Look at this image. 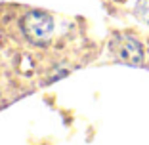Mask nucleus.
Wrapping results in <instances>:
<instances>
[{
  "label": "nucleus",
  "instance_id": "1",
  "mask_svg": "<svg viewBox=\"0 0 149 145\" xmlns=\"http://www.w3.org/2000/svg\"><path fill=\"white\" fill-rule=\"evenodd\" d=\"M54 29H56L54 17L46 12H40V10L29 12L21 21L23 35L33 44H44V42H48L54 35Z\"/></svg>",
  "mask_w": 149,
  "mask_h": 145
},
{
  "label": "nucleus",
  "instance_id": "2",
  "mask_svg": "<svg viewBox=\"0 0 149 145\" xmlns=\"http://www.w3.org/2000/svg\"><path fill=\"white\" fill-rule=\"evenodd\" d=\"M111 50L120 61L130 63V65H138L143 59V48L132 36H115L111 42Z\"/></svg>",
  "mask_w": 149,
  "mask_h": 145
},
{
  "label": "nucleus",
  "instance_id": "3",
  "mask_svg": "<svg viewBox=\"0 0 149 145\" xmlns=\"http://www.w3.org/2000/svg\"><path fill=\"white\" fill-rule=\"evenodd\" d=\"M138 13L149 23V0H141L140 4H138Z\"/></svg>",
  "mask_w": 149,
  "mask_h": 145
}]
</instances>
